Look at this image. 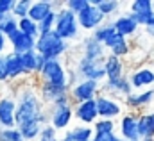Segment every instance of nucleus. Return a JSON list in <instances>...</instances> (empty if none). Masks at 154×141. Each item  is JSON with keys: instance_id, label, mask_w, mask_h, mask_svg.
I'll use <instances>...</instances> for the list:
<instances>
[{"instance_id": "obj_1", "label": "nucleus", "mask_w": 154, "mask_h": 141, "mask_svg": "<svg viewBox=\"0 0 154 141\" xmlns=\"http://www.w3.org/2000/svg\"><path fill=\"white\" fill-rule=\"evenodd\" d=\"M16 109H14V129L29 123V122H41L43 125H47L48 122V114L43 109V102L39 100L38 93L34 88H20L18 89V98Z\"/></svg>"}, {"instance_id": "obj_2", "label": "nucleus", "mask_w": 154, "mask_h": 141, "mask_svg": "<svg viewBox=\"0 0 154 141\" xmlns=\"http://www.w3.org/2000/svg\"><path fill=\"white\" fill-rule=\"evenodd\" d=\"M34 50L38 52L45 61H52V59H59L61 56L66 54V50H68V43L63 41V39L56 34L54 31H50V32L39 34L38 38H36Z\"/></svg>"}, {"instance_id": "obj_3", "label": "nucleus", "mask_w": 154, "mask_h": 141, "mask_svg": "<svg viewBox=\"0 0 154 141\" xmlns=\"http://www.w3.org/2000/svg\"><path fill=\"white\" fill-rule=\"evenodd\" d=\"M41 77V82L57 86V88H65L70 89V82H68V70L63 66V63L59 59H52V61H45L43 70L38 73Z\"/></svg>"}, {"instance_id": "obj_4", "label": "nucleus", "mask_w": 154, "mask_h": 141, "mask_svg": "<svg viewBox=\"0 0 154 141\" xmlns=\"http://www.w3.org/2000/svg\"><path fill=\"white\" fill-rule=\"evenodd\" d=\"M54 32L59 36L63 41L75 39L79 36V25H77V16L70 13L68 9H57L56 11V23H54Z\"/></svg>"}, {"instance_id": "obj_5", "label": "nucleus", "mask_w": 154, "mask_h": 141, "mask_svg": "<svg viewBox=\"0 0 154 141\" xmlns=\"http://www.w3.org/2000/svg\"><path fill=\"white\" fill-rule=\"evenodd\" d=\"M99 89H100V82H95V80H81V82L74 84L68 89V97L72 100V106L93 100L99 95Z\"/></svg>"}, {"instance_id": "obj_6", "label": "nucleus", "mask_w": 154, "mask_h": 141, "mask_svg": "<svg viewBox=\"0 0 154 141\" xmlns=\"http://www.w3.org/2000/svg\"><path fill=\"white\" fill-rule=\"evenodd\" d=\"M95 106H97V114L100 120H115L120 114H124V104L106 95H97Z\"/></svg>"}, {"instance_id": "obj_7", "label": "nucleus", "mask_w": 154, "mask_h": 141, "mask_svg": "<svg viewBox=\"0 0 154 141\" xmlns=\"http://www.w3.org/2000/svg\"><path fill=\"white\" fill-rule=\"evenodd\" d=\"M102 63L104 61H90V59H84L81 57L79 64H77V73L82 77V80H95V82H100L104 77V68H102Z\"/></svg>"}, {"instance_id": "obj_8", "label": "nucleus", "mask_w": 154, "mask_h": 141, "mask_svg": "<svg viewBox=\"0 0 154 141\" xmlns=\"http://www.w3.org/2000/svg\"><path fill=\"white\" fill-rule=\"evenodd\" d=\"M104 20L106 18L93 5H88L86 9H82L77 14V25H79V29H84V31H95L97 27H100L104 23Z\"/></svg>"}, {"instance_id": "obj_9", "label": "nucleus", "mask_w": 154, "mask_h": 141, "mask_svg": "<svg viewBox=\"0 0 154 141\" xmlns=\"http://www.w3.org/2000/svg\"><path fill=\"white\" fill-rule=\"evenodd\" d=\"M118 130L122 140L125 141H140L138 136V114L136 112H124L118 123Z\"/></svg>"}, {"instance_id": "obj_10", "label": "nucleus", "mask_w": 154, "mask_h": 141, "mask_svg": "<svg viewBox=\"0 0 154 141\" xmlns=\"http://www.w3.org/2000/svg\"><path fill=\"white\" fill-rule=\"evenodd\" d=\"M74 118H77V122H81V125L91 127V125L99 120L95 98H93V100H88V102L74 104Z\"/></svg>"}, {"instance_id": "obj_11", "label": "nucleus", "mask_w": 154, "mask_h": 141, "mask_svg": "<svg viewBox=\"0 0 154 141\" xmlns=\"http://www.w3.org/2000/svg\"><path fill=\"white\" fill-rule=\"evenodd\" d=\"M100 89L104 91L102 95L106 97H122V98H127L131 93H133V88L127 80V77H120V79H115V80H106L104 84H100Z\"/></svg>"}, {"instance_id": "obj_12", "label": "nucleus", "mask_w": 154, "mask_h": 141, "mask_svg": "<svg viewBox=\"0 0 154 141\" xmlns=\"http://www.w3.org/2000/svg\"><path fill=\"white\" fill-rule=\"evenodd\" d=\"M74 118V106H59V107H52L50 112V127L54 130H63L72 123Z\"/></svg>"}, {"instance_id": "obj_13", "label": "nucleus", "mask_w": 154, "mask_h": 141, "mask_svg": "<svg viewBox=\"0 0 154 141\" xmlns=\"http://www.w3.org/2000/svg\"><path fill=\"white\" fill-rule=\"evenodd\" d=\"M14 109L16 102L13 95L0 97V129H14Z\"/></svg>"}, {"instance_id": "obj_14", "label": "nucleus", "mask_w": 154, "mask_h": 141, "mask_svg": "<svg viewBox=\"0 0 154 141\" xmlns=\"http://www.w3.org/2000/svg\"><path fill=\"white\" fill-rule=\"evenodd\" d=\"M129 84L133 89H143V88H151L154 86V70L151 68H138L133 70V73L127 77Z\"/></svg>"}, {"instance_id": "obj_15", "label": "nucleus", "mask_w": 154, "mask_h": 141, "mask_svg": "<svg viewBox=\"0 0 154 141\" xmlns=\"http://www.w3.org/2000/svg\"><path fill=\"white\" fill-rule=\"evenodd\" d=\"M5 39L11 43V46H13V52H14V54H18V56H22V54H25V52H31V50H34V43H36V39H34V38L22 34L20 31L13 32L11 36H7Z\"/></svg>"}, {"instance_id": "obj_16", "label": "nucleus", "mask_w": 154, "mask_h": 141, "mask_svg": "<svg viewBox=\"0 0 154 141\" xmlns=\"http://www.w3.org/2000/svg\"><path fill=\"white\" fill-rule=\"evenodd\" d=\"M82 57L90 61H104L106 57V48L102 43H99L95 38H86L82 41Z\"/></svg>"}, {"instance_id": "obj_17", "label": "nucleus", "mask_w": 154, "mask_h": 141, "mask_svg": "<svg viewBox=\"0 0 154 141\" xmlns=\"http://www.w3.org/2000/svg\"><path fill=\"white\" fill-rule=\"evenodd\" d=\"M102 68H104V77L108 80H115L124 77V61L120 57L115 56H106L104 57V63H102Z\"/></svg>"}, {"instance_id": "obj_18", "label": "nucleus", "mask_w": 154, "mask_h": 141, "mask_svg": "<svg viewBox=\"0 0 154 141\" xmlns=\"http://www.w3.org/2000/svg\"><path fill=\"white\" fill-rule=\"evenodd\" d=\"M4 63H5V71H7V77L9 80L11 79H18L22 75H27L23 70V64H22V57L14 52H7L4 56Z\"/></svg>"}, {"instance_id": "obj_19", "label": "nucleus", "mask_w": 154, "mask_h": 141, "mask_svg": "<svg viewBox=\"0 0 154 141\" xmlns=\"http://www.w3.org/2000/svg\"><path fill=\"white\" fill-rule=\"evenodd\" d=\"M50 11H54V2L52 0H38L31 4V9L27 13V18L32 20L34 23H39Z\"/></svg>"}, {"instance_id": "obj_20", "label": "nucleus", "mask_w": 154, "mask_h": 141, "mask_svg": "<svg viewBox=\"0 0 154 141\" xmlns=\"http://www.w3.org/2000/svg\"><path fill=\"white\" fill-rule=\"evenodd\" d=\"M22 57V64H23V70L25 73H39L45 66V59L39 56L36 50H31V52H25L20 56Z\"/></svg>"}, {"instance_id": "obj_21", "label": "nucleus", "mask_w": 154, "mask_h": 141, "mask_svg": "<svg viewBox=\"0 0 154 141\" xmlns=\"http://www.w3.org/2000/svg\"><path fill=\"white\" fill-rule=\"evenodd\" d=\"M154 100V89H145L142 93H131L127 98H124V104L131 109H142V107L149 106Z\"/></svg>"}, {"instance_id": "obj_22", "label": "nucleus", "mask_w": 154, "mask_h": 141, "mask_svg": "<svg viewBox=\"0 0 154 141\" xmlns=\"http://www.w3.org/2000/svg\"><path fill=\"white\" fill-rule=\"evenodd\" d=\"M91 138H93L91 127H86V125L79 123V125H74L72 129H68L59 141H91Z\"/></svg>"}, {"instance_id": "obj_23", "label": "nucleus", "mask_w": 154, "mask_h": 141, "mask_svg": "<svg viewBox=\"0 0 154 141\" xmlns=\"http://www.w3.org/2000/svg\"><path fill=\"white\" fill-rule=\"evenodd\" d=\"M111 23H113V27H115L116 32H118L120 36H124V38H127V36H134L136 34V31H138V25H136L127 14L118 16V18L113 20Z\"/></svg>"}, {"instance_id": "obj_24", "label": "nucleus", "mask_w": 154, "mask_h": 141, "mask_svg": "<svg viewBox=\"0 0 154 141\" xmlns=\"http://www.w3.org/2000/svg\"><path fill=\"white\" fill-rule=\"evenodd\" d=\"M138 136L142 138H152L154 140V112L138 114Z\"/></svg>"}, {"instance_id": "obj_25", "label": "nucleus", "mask_w": 154, "mask_h": 141, "mask_svg": "<svg viewBox=\"0 0 154 141\" xmlns=\"http://www.w3.org/2000/svg\"><path fill=\"white\" fill-rule=\"evenodd\" d=\"M116 129L115 122L113 120H97L93 125H91V130H93V136H102V134H113Z\"/></svg>"}, {"instance_id": "obj_26", "label": "nucleus", "mask_w": 154, "mask_h": 141, "mask_svg": "<svg viewBox=\"0 0 154 141\" xmlns=\"http://www.w3.org/2000/svg\"><path fill=\"white\" fill-rule=\"evenodd\" d=\"M18 31H20L22 34L34 38V39L39 36L38 23H34V22H32V20H29V18H20V20H18Z\"/></svg>"}, {"instance_id": "obj_27", "label": "nucleus", "mask_w": 154, "mask_h": 141, "mask_svg": "<svg viewBox=\"0 0 154 141\" xmlns=\"http://www.w3.org/2000/svg\"><path fill=\"white\" fill-rule=\"evenodd\" d=\"M120 2L118 0H99V4H97V9L100 11V14L106 18V16H113L116 11L120 9Z\"/></svg>"}, {"instance_id": "obj_28", "label": "nucleus", "mask_w": 154, "mask_h": 141, "mask_svg": "<svg viewBox=\"0 0 154 141\" xmlns=\"http://www.w3.org/2000/svg\"><path fill=\"white\" fill-rule=\"evenodd\" d=\"M31 0H16L14 4H13V9H11V14H13V18H16V20H20V18H27V13H29V9H31Z\"/></svg>"}, {"instance_id": "obj_29", "label": "nucleus", "mask_w": 154, "mask_h": 141, "mask_svg": "<svg viewBox=\"0 0 154 141\" xmlns=\"http://www.w3.org/2000/svg\"><path fill=\"white\" fill-rule=\"evenodd\" d=\"M113 32H115L113 23H111V22H106V23H102L100 27H97V29L93 31V36H91V38H95L99 43H104V39H106L108 36H111Z\"/></svg>"}, {"instance_id": "obj_30", "label": "nucleus", "mask_w": 154, "mask_h": 141, "mask_svg": "<svg viewBox=\"0 0 154 141\" xmlns=\"http://www.w3.org/2000/svg\"><path fill=\"white\" fill-rule=\"evenodd\" d=\"M54 23H56V9L54 11H50L41 22L38 23V32L39 34H45V32H50V31H54Z\"/></svg>"}, {"instance_id": "obj_31", "label": "nucleus", "mask_w": 154, "mask_h": 141, "mask_svg": "<svg viewBox=\"0 0 154 141\" xmlns=\"http://www.w3.org/2000/svg\"><path fill=\"white\" fill-rule=\"evenodd\" d=\"M149 11H152L151 0H134L129 4V13L138 14V13H149Z\"/></svg>"}, {"instance_id": "obj_32", "label": "nucleus", "mask_w": 154, "mask_h": 141, "mask_svg": "<svg viewBox=\"0 0 154 141\" xmlns=\"http://www.w3.org/2000/svg\"><path fill=\"white\" fill-rule=\"evenodd\" d=\"M90 5V2L88 0H68V2H65V9H68L70 13H74V14H79L82 9H86Z\"/></svg>"}, {"instance_id": "obj_33", "label": "nucleus", "mask_w": 154, "mask_h": 141, "mask_svg": "<svg viewBox=\"0 0 154 141\" xmlns=\"http://www.w3.org/2000/svg\"><path fill=\"white\" fill-rule=\"evenodd\" d=\"M16 31H18V20L16 18H9L7 22L0 23V34L4 36V38L11 36L13 32H16Z\"/></svg>"}, {"instance_id": "obj_34", "label": "nucleus", "mask_w": 154, "mask_h": 141, "mask_svg": "<svg viewBox=\"0 0 154 141\" xmlns=\"http://www.w3.org/2000/svg\"><path fill=\"white\" fill-rule=\"evenodd\" d=\"M0 141H23L16 129H0Z\"/></svg>"}, {"instance_id": "obj_35", "label": "nucleus", "mask_w": 154, "mask_h": 141, "mask_svg": "<svg viewBox=\"0 0 154 141\" xmlns=\"http://www.w3.org/2000/svg\"><path fill=\"white\" fill-rule=\"evenodd\" d=\"M38 141H59V138H57V134H56V130L47 123L43 129H41V132H39L38 136Z\"/></svg>"}, {"instance_id": "obj_36", "label": "nucleus", "mask_w": 154, "mask_h": 141, "mask_svg": "<svg viewBox=\"0 0 154 141\" xmlns=\"http://www.w3.org/2000/svg\"><path fill=\"white\" fill-rule=\"evenodd\" d=\"M9 80L7 71H5V63H4V56H0V84H5Z\"/></svg>"}, {"instance_id": "obj_37", "label": "nucleus", "mask_w": 154, "mask_h": 141, "mask_svg": "<svg viewBox=\"0 0 154 141\" xmlns=\"http://www.w3.org/2000/svg\"><path fill=\"white\" fill-rule=\"evenodd\" d=\"M13 4H14V0H0V13H4V14L11 13Z\"/></svg>"}, {"instance_id": "obj_38", "label": "nucleus", "mask_w": 154, "mask_h": 141, "mask_svg": "<svg viewBox=\"0 0 154 141\" xmlns=\"http://www.w3.org/2000/svg\"><path fill=\"white\" fill-rule=\"evenodd\" d=\"M91 141H118V136L115 132L113 134H102V136H93Z\"/></svg>"}, {"instance_id": "obj_39", "label": "nucleus", "mask_w": 154, "mask_h": 141, "mask_svg": "<svg viewBox=\"0 0 154 141\" xmlns=\"http://www.w3.org/2000/svg\"><path fill=\"white\" fill-rule=\"evenodd\" d=\"M5 41H7V39H5L4 36L0 34V56H4V48H5Z\"/></svg>"}, {"instance_id": "obj_40", "label": "nucleus", "mask_w": 154, "mask_h": 141, "mask_svg": "<svg viewBox=\"0 0 154 141\" xmlns=\"http://www.w3.org/2000/svg\"><path fill=\"white\" fill-rule=\"evenodd\" d=\"M145 32L151 36V38H154V25L152 27H145Z\"/></svg>"}, {"instance_id": "obj_41", "label": "nucleus", "mask_w": 154, "mask_h": 141, "mask_svg": "<svg viewBox=\"0 0 154 141\" xmlns=\"http://www.w3.org/2000/svg\"><path fill=\"white\" fill-rule=\"evenodd\" d=\"M140 141H154V140H152V138H142Z\"/></svg>"}, {"instance_id": "obj_42", "label": "nucleus", "mask_w": 154, "mask_h": 141, "mask_svg": "<svg viewBox=\"0 0 154 141\" xmlns=\"http://www.w3.org/2000/svg\"><path fill=\"white\" fill-rule=\"evenodd\" d=\"M151 7H152V11H154V0H151Z\"/></svg>"}, {"instance_id": "obj_43", "label": "nucleus", "mask_w": 154, "mask_h": 141, "mask_svg": "<svg viewBox=\"0 0 154 141\" xmlns=\"http://www.w3.org/2000/svg\"><path fill=\"white\" fill-rule=\"evenodd\" d=\"M118 141H125V140H122V138H118Z\"/></svg>"}]
</instances>
